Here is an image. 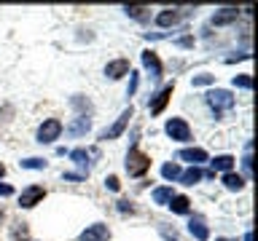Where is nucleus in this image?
Wrapping results in <instances>:
<instances>
[{"label":"nucleus","instance_id":"obj_10","mask_svg":"<svg viewBox=\"0 0 258 241\" xmlns=\"http://www.w3.org/2000/svg\"><path fill=\"white\" fill-rule=\"evenodd\" d=\"M89 126H92L89 115H78L68 129H64V134H68V137H81V134H86V132H89Z\"/></svg>","mask_w":258,"mask_h":241},{"label":"nucleus","instance_id":"obj_26","mask_svg":"<svg viewBox=\"0 0 258 241\" xmlns=\"http://www.w3.org/2000/svg\"><path fill=\"white\" fill-rule=\"evenodd\" d=\"M215 75H207V72H202V75H194V86H207V83H213Z\"/></svg>","mask_w":258,"mask_h":241},{"label":"nucleus","instance_id":"obj_14","mask_svg":"<svg viewBox=\"0 0 258 241\" xmlns=\"http://www.w3.org/2000/svg\"><path fill=\"white\" fill-rule=\"evenodd\" d=\"M202 177H205V172H202L199 166H191V169H185V172H180V177H177V180H180L183 185H197Z\"/></svg>","mask_w":258,"mask_h":241},{"label":"nucleus","instance_id":"obj_13","mask_svg":"<svg viewBox=\"0 0 258 241\" xmlns=\"http://www.w3.org/2000/svg\"><path fill=\"white\" fill-rule=\"evenodd\" d=\"M188 230H191V236L194 238H199V241H207L210 238V230H207V225L199 220V217H194V220L188 222Z\"/></svg>","mask_w":258,"mask_h":241},{"label":"nucleus","instance_id":"obj_9","mask_svg":"<svg viewBox=\"0 0 258 241\" xmlns=\"http://www.w3.org/2000/svg\"><path fill=\"white\" fill-rule=\"evenodd\" d=\"M177 161H188L191 166H197V164H202V161H207V153L202 148H188V150L177 153Z\"/></svg>","mask_w":258,"mask_h":241},{"label":"nucleus","instance_id":"obj_23","mask_svg":"<svg viewBox=\"0 0 258 241\" xmlns=\"http://www.w3.org/2000/svg\"><path fill=\"white\" fill-rule=\"evenodd\" d=\"M22 169H46V161L40 158H27V161H19Z\"/></svg>","mask_w":258,"mask_h":241},{"label":"nucleus","instance_id":"obj_4","mask_svg":"<svg viewBox=\"0 0 258 241\" xmlns=\"http://www.w3.org/2000/svg\"><path fill=\"white\" fill-rule=\"evenodd\" d=\"M132 115H135V110H132V107H126V110L121 112L118 120H116V124H113L110 129H105V132H100V140H116V137H121V134H124V129L129 126V118H132Z\"/></svg>","mask_w":258,"mask_h":241},{"label":"nucleus","instance_id":"obj_12","mask_svg":"<svg viewBox=\"0 0 258 241\" xmlns=\"http://www.w3.org/2000/svg\"><path fill=\"white\" fill-rule=\"evenodd\" d=\"M129 72V62L126 59H116V62H108V67H105V75L108 78H121V75H126Z\"/></svg>","mask_w":258,"mask_h":241},{"label":"nucleus","instance_id":"obj_20","mask_svg":"<svg viewBox=\"0 0 258 241\" xmlns=\"http://www.w3.org/2000/svg\"><path fill=\"white\" fill-rule=\"evenodd\" d=\"M223 185L229 190H242V188H245V180H242L239 174H234V172H226L223 174Z\"/></svg>","mask_w":258,"mask_h":241},{"label":"nucleus","instance_id":"obj_17","mask_svg":"<svg viewBox=\"0 0 258 241\" xmlns=\"http://www.w3.org/2000/svg\"><path fill=\"white\" fill-rule=\"evenodd\" d=\"M237 16H239L237 8H223L221 14H215V16H213V24H215V27H221V24H229V22H234Z\"/></svg>","mask_w":258,"mask_h":241},{"label":"nucleus","instance_id":"obj_34","mask_svg":"<svg viewBox=\"0 0 258 241\" xmlns=\"http://www.w3.org/2000/svg\"><path fill=\"white\" fill-rule=\"evenodd\" d=\"M215 241H237V238H215Z\"/></svg>","mask_w":258,"mask_h":241},{"label":"nucleus","instance_id":"obj_1","mask_svg":"<svg viewBox=\"0 0 258 241\" xmlns=\"http://www.w3.org/2000/svg\"><path fill=\"white\" fill-rule=\"evenodd\" d=\"M148 169H151V158L145 156L140 148H132L126 153V172H129V177H143Z\"/></svg>","mask_w":258,"mask_h":241},{"label":"nucleus","instance_id":"obj_21","mask_svg":"<svg viewBox=\"0 0 258 241\" xmlns=\"http://www.w3.org/2000/svg\"><path fill=\"white\" fill-rule=\"evenodd\" d=\"M172 188H156L153 190V201H156V204H161V206H167L169 201H172Z\"/></svg>","mask_w":258,"mask_h":241},{"label":"nucleus","instance_id":"obj_5","mask_svg":"<svg viewBox=\"0 0 258 241\" xmlns=\"http://www.w3.org/2000/svg\"><path fill=\"white\" fill-rule=\"evenodd\" d=\"M59 134H62V124H59L56 118H48V120H43V124H40V129H38V142H54Z\"/></svg>","mask_w":258,"mask_h":241},{"label":"nucleus","instance_id":"obj_7","mask_svg":"<svg viewBox=\"0 0 258 241\" xmlns=\"http://www.w3.org/2000/svg\"><path fill=\"white\" fill-rule=\"evenodd\" d=\"M108 238H110V230H108V225H102V222L89 225V228L81 233V241H108Z\"/></svg>","mask_w":258,"mask_h":241},{"label":"nucleus","instance_id":"obj_15","mask_svg":"<svg viewBox=\"0 0 258 241\" xmlns=\"http://www.w3.org/2000/svg\"><path fill=\"white\" fill-rule=\"evenodd\" d=\"M177 19H180V14L172 11V8H164V11L156 16V24L159 27H172V24H177Z\"/></svg>","mask_w":258,"mask_h":241},{"label":"nucleus","instance_id":"obj_11","mask_svg":"<svg viewBox=\"0 0 258 241\" xmlns=\"http://www.w3.org/2000/svg\"><path fill=\"white\" fill-rule=\"evenodd\" d=\"M143 64L151 70V80H159V75H161V62H159V56L153 54V51H143Z\"/></svg>","mask_w":258,"mask_h":241},{"label":"nucleus","instance_id":"obj_8","mask_svg":"<svg viewBox=\"0 0 258 241\" xmlns=\"http://www.w3.org/2000/svg\"><path fill=\"white\" fill-rule=\"evenodd\" d=\"M172 88H175V83H167V86L161 88V91H159L156 96H153V102H151V112H153V115H159V112L167 107L169 96H172Z\"/></svg>","mask_w":258,"mask_h":241},{"label":"nucleus","instance_id":"obj_25","mask_svg":"<svg viewBox=\"0 0 258 241\" xmlns=\"http://www.w3.org/2000/svg\"><path fill=\"white\" fill-rule=\"evenodd\" d=\"M234 86H239V88H253V78H250V75H237V78H234Z\"/></svg>","mask_w":258,"mask_h":241},{"label":"nucleus","instance_id":"obj_29","mask_svg":"<svg viewBox=\"0 0 258 241\" xmlns=\"http://www.w3.org/2000/svg\"><path fill=\"white\" fill-rule=\"evenodd\" d=\"M0 196H14V188H11V185H0Z\"/></svg>","mask_w":258,"mask_h":241},{"label":"nucleus","instance_id":"obj_28","mask_svg":"<svg viewBox=\"0 0 258 241\" xmlns=\"http://www.w3.org/2000/svg\"><path fill=\"white\" fill-rule=\"evenodd\" d=\"M105 185H108L110 190H118V188H121V185H118V177H113V174L105 177Z\"/></svg>","mask_w":258,"mask_h":241},{"label":"nucleus","instance_id":"obj_31","mask_svg":"<svg viewBox=\"0 0 258 241\" xmlns=\"http://www.w3.org/2000/svg\"><path fill=\"white\" fill-rule=\"evenodd\" d=\"M118 209H121V212H132V206H129V201H118Z\"/></svg>","mask_w":258,"mask_h":241},{"label":"nucleus","instance_id":"obj_19","mask_svg":"<svg viewBox=\"0 0 258 241\" xmlns=\"http://www.w3.org/2000/svg\"><path fill=\"white\" fill-rule=\"evenodd\" d=\"M210 164H213V174L215 172H231V169H234V158L231 156H218V158L210 161Z\"/></svg>","mask_w":258,"mask_h":241},{"label":"nucleus","instance_id":"obj_32","mask_svg":"<svg viewBox=\"0 0 258 241\" xmlns=\"http://www.w3.org/2000/svg\"><path fill=\"white\" fill-rule=\"evenodd\" d=\"M242 241H253V233H245V238H242Z\"/></svg>","mask_w":258,"mask_h":241},{"label":"nucleus","instance_id":"obj_30","mask_svg":"<svg viewBox=\"0 0 258 241\" xmlns=\"http://www.w3.org/2000/svg\"><path fill=\"white\" fill-rule=\"evenodd\" d=\"M242 164H245V172L250 174V166H253V158H250V145H247V156H245V161H242Z\"/></svg>","mask_w":258,"mask_h":241},{"label":"nucleus","instance_id":"obj_18","mask_svg":"<svg viewBox=\"0 0 258 241\" xmlns=\"http://www.w3.org/2000/svg\"><path fill=\"white\" fill-rule=\"evenodd\" d=\"M68 156L76 161L81 169H86V172H89V156H97V153H89V150H84V148H78V150H70Z\"/></svg>","mask_w":258,"mask_h":241},{"label":"nucleus","instance_id":"obj_33","mask_svg":"<svg viewBox=\"0 0 258 241\" xmlns=\"http://www.w3.org/2000/svg\"><path fill=\"white\" fill-rule=\"evenodd\" d=\"M3 174H6V166H3V164H0V177H3Z\"/></svg>","mask_w":258,"mask_h":241},{"label":"nucleus","instance_id":"obj_6","mask_svg":"<svg viewBox=\"0 0 258 241\" xmlns=\"http://www.w3.org/2000/svg\"><path fill=\"white\" fill-rule=\"evenodd\" d=\"M43 196H46V190L40 188V185H30V188L19 196V206H22V209H32L35 204H40V201H43Z\"/></svg>","mask_w":258,"mask_h":241},{"label":"nucleus","instance_id":"obj_22","mask_svg":"<svg viewBox=\"0 0 258 241\" xmlns=\"http://www.w3.org/2000/svg\"><path fill=\"white\" fill-rule=\"evenodd\" d=\"M161 177H164V180H177V177H180V166L177 164H164L161 166Z\"/></svg>","mask_w":258,"mask_h":241},{"label":"nucleus","instance_id":"obj_16","mask_svg":"<svg viewBox=\"0 0 258 241\" xmlns=\"http://www.w3.org/2000/svg\"><path fill=\"white\" fill-rule=\"evenodd\" d=\"M167 206L172 209L175 214H188V209H191V201L185 198V196H172V201H169Z\"/></svg>","mask_w":258,"mask_h":241},{"label":"nucleus","instance_id":"obj_27","mask_svg":"<svg viewBox=\"0 0 258 241\" xmlns=\"http://www.w3.org/2000/svg\"><path fill=\"white\" fill-rule=\"evenodd\" d=\"M129 75H132V78H129V88H126V94L132 96V94L137 91V80H140V75H137V72H129Z\"/></svg>","mask_w":258,"mask_h":241},{"label":"nucleus","instance_id":"obj_2","mask_svg":"<svg viewBox=\"0 0 258 241\" xmlns=\"http://www.w3.org/2000/svg\"><path fill=\"white\" fill-rule=\"evenodd\" d=\"M207 104L215 110V115H223L226 110L234 107V96L229 91H223V88H213V91L207 94Z\"/></svg>","mask_w":258,"mask_h":241},{"label":"nucleus","instance_id":"obj_24","mask_svg":"<svg viewBox=\"0 0 258 241\" xmlns=\"http://www.w3.org/2000/svg\"><path fill=\"white\" fill-rule=\"evenodd\" d=\"M124 11H126L129 16H135V19H143V16H145V11H148V8H145V6H126Z\"/></svg>","mask_w":258,"mask_h":241},{"label":"nucleus","instance_id":"obj_3","mask_svg":"<svg viewBox=\"0 0 258 241\" xmlns=\"http://www.w3.org/2000/svg\"><path fill=\"white\" fill-rule=\"evenodd\" d=\"M164 132L172 137V140H177V142H188L191 140V129H188V124H185L183 118H169Z\"/></svg>","mask_w":258,"mask_h":241}]
</instances>
